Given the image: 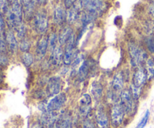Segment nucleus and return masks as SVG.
<instances>
[{"instance_id": "4468645a", "label": "nucleus", "mask_w": 154, "mask_h": 128, "mask_svg": "<svg viewBox=\"0 0 154 128\" xmlns=\"http://www.w3.org/2000/svg\"><path fill=\"white\" fill-rule=\"evenodd\" d=\"M55 128H72V118L67 112H63L59 114L56 121Z\"/></svg>"}, {"instance_id": "cd10ccee", "label": "nucleus", "mask_w": 154, "mask_h": 128, "mask_svg": "<svg viewBox=\"0 0 154 128\" xmlns=\"http://www.w3.org/2000/svg\"><path fill=\"white\" fill-rule=\"evenodd\" d=\"M19 48L22 52H27L29 49H30V43L26 39H22L19 44Z\"/></svg>"}, {"instance_id": "c756f323", "label": "nucleus", "mask_w": 154, "mask_h": 128, "mask_svg": "<svg viewBox=\"0 0 154 128\" xmlns=\"http://www.w3.org/2000/svg\"><path fill=\"white\" fill-rule=\"evenodd\" d=\"M17 33V37L20 38L21 40L24 38L26 34V26L23 23L21 24L19 27L16 29Z\"/></svg>"}, {"instance_id": "72a5a7b5", "label": "nucleus", "mask_w": 154, "mask_h": 128, "mask_svg": "<svg viewBox=\"0 0 154 128\" xmlns=\"http://www.w3.org/2000/svg\"><path fill=\"white\" fill-rule=\"evenodd\" d=\"M5 28V22L2 18V15L0 13V32H2Z\"/></svg>"}, {"instance_id": "b1692460", "label": "nucleus", "mask_w": 154, "mask_h": 128, "mask_svg": "<svg viewBox=\"0 0 154 128\" xmlns=\"http://www.w3.org/2000/svg\"><path fill=\"white\" fill-rule=\"evenodd\" d=\"M57 43H59V42L57 34L55 33H52L50 34L49 37H48V48L50 49V50H54L58 45Z\"/></svg>"}, {"instance_id": "f8f14e48", "label": "nucleus", "mask_w": 154, "mask_h": 128, "mask_svg": "<svg viewBox=\"0 0 154 128\" xmlns=\"http://www.w3.org/2000/svg\"><path fill=\"white\" fill-rule=\"evenodd\" d=\"M147 75L144 67H139L136 68L132 78V85L138 88H141L147 82Z\"/></svg>"}, {"instance_id": "20e7f679", "label": "nucleus", "mask_w": 154, "mask_h": 128, "mask_svg": "<svg viewBox=\"0 0 154 128\" xmlns=\"http://www.w3.org/2000/svg\"><path fill=\"white\" fill-rule=\"evenodd\" d=\"M119 102L124 109L126 114L132 115L136 110L135 100L132 97L129 89H123L120 94Z\"/></svg>"}, {"instance_id": "bb28decb", "label": "nucleus", "mask_w": 154, "mask_h": 128, "mask_svg": "<svg viewBox=\"0 0 154 128\" xmlns=\"http://www.w3.org/2000/svg\"><path fill=\"white\" fill-rule=\"evenodd\" d=\"M149 117H150V112H149V110H147L144 115L143 116V118H141V120L139 121L138 125H137L136 128H144L146 124H147V121H148Z\"/></svg>"}, {"instance_id": "a878e982", "label": "nucleus", "mask_w": 154, "mask_h": 128, "mask_svg": "<svg viewBox=\"0 0 154 128\" xmlns=\"http://www.w3.org/2000/svg\"><path fill=\"white\" fill-rule=\"evenodd\" d=\"M9 7V0H0V13L2 15L5 16Z\"/></svg>"}, {"instance_id": "4be33fe9", "label": "nucleus", "mask_w": 154, "mask_h": 128, "mask_svg": "<svg viewBox=\"0 0 154 128\" xmlns=\"http://www.w3.org/2000/svg\"><path fill=\"white\" fill-rule=\"evenodd\" d=\"M147 73V78L150 80L154 79V60L153 58H147L145 62V67H144Z\"/></svg>"}, {"instance_id": "5701e85b", "label": "nucleus", "mask_w": 154, "mask_h": 128, "mask_svg": "<svg viewBox=\"0 0 154 128\" xmlns=\"http://www.w3.org/2000/svg\"><path fill=\"white\" fill-rule=\"evenodd\" d=\"M21 60L26 67H29L34 62V57L30 52H24L21 56Z\"/></svg>"}, {"instance_id": "c9c22d12", "label": "nucleus", "mask_w": 154, "mask_h": 128, "mask_svg": "<svg viewBox=\"0 0 154 128\" xmlns=\"http://www.w3.org/2000/svg\"><path fill=\"white\" fill-rule=\"evenodd\" d=\"M8 63V58H6L4 55H1L0 56V64H3V65H5Z\"/></svg>"}, {"instance_id": "39448f33", "label": "nucleus", "mask_w": 154, "mask_h": 128, "mask_svg": "<svg viewBox=\"0 0 154 128\" xmlns=\"http://www.w3.org/2000/svg\"><path fill=\"white\" fill-rule=\"evenodd\" d=\"M85 12L97 17L103 12L105 4L102 0H80Z\"/></svg>"}, {"instance_id": "c85d7f7f", "label": "nucleus", "mask_w": 154, "mask_h": 128, "mask_svg": "<svg viewBox=\"0 0 154 128\" xmlns=\"http://www.w3.org/2000/svg\"><path fill=\"white\" fill-rule=\"evenodd\" d=\"M7 44H6L5 39L3 37L2 32H0V53L4 54L7 51Z\"/></svg>"}, {"instance_id": "a211bd4d", "label": "nucleus", "mask_w": 154, "mask_h": 128, "mask_svg": "<svg viewBox=\"0 0 154 128\" xmlns=\"http://www.w3.org/2000/svg\"><path fill=\"white\" fill-rule=\"evenodd\" d=\"M90 67H91V63L90 60H85L81 63V65L78 67V78L81 81L84 80L90 73Z\"/></svg>"}, {"instance_id": "6ab92c4d", "label": "nucleus", "mask_w": 154, "mask_h": 128, "mask_svg": "<svg viewBox=\"0 0 154 128\" xmlns=\"http://www.w3.org/2000/svg\"><path fill=\"white\" fill-rule=\"evenodd\" d=\"M91 94L92 97L94 98L97 103L101 100L103 94V86L99 82H94L92 84L91 86Z\"/></svg>"}, {"instance_id": "9d476101", "label": "nucleus", "mask_w": 154, "mask_h": 128, "mask_svg": "<svg viewBox=\"0 0 154 128\" xmlns=\"http://www.w3.org/2000/svg\"><path fill=\"white\" fill-rule=\"evenodd\" d=\"M75 54V35L73 34L66 44V49L63 55V63L65 65L69 66L72 64Z\"/></svg>"}, {"instance_id": "393cba45", "label": "nucleus", "mask_w": 154, "mask_h": 128, "mask_svg": "<svg viewBox=\"0 0 154 128\" xmlns=\"http://www.w3.org/2000/svg\"><path fill=\"white\" fill-rule=\"evenodd\" d=\"M129 90H130V92L131 94H132V97L134 98V100H135V101H137V100L139 99L140 96H141V88H138V87H135L134 86V85H131Z\"/></svg>"}, {"instance_id": "6e6552de", "label": "nucleus", "mask_w": 154, "mask_h": 128, "mask_svg": "<svg viewBox=\"0 0 154 128\" xmlns=\"http://www.w3.org/2000/svg\"><path fill=\"white\" fill-rule=\"evenodd\" d=\"M92 97L89 94H84L79 100L78 109L80 115L84 118L88 117L92 109Z\"/></svg>"}, {"instance_id": "f257e3e1", "label": "nucleus", "mask_w": 154, "mask_h": 128, "mask_svg": "<svg viewBox=\"0 0 154 128\" xmlns=\"http://www.w3.org/2000/svg\"><path fill=\"white\" fill-rule=\"evenodd\" d=\"M6 20L9 26L16 30L21 24L23 19V4L22 1L12 2L5 14Z\"/></svg>"}, {"instance_id": "1a4fd4ad", "label": "nucleus", "mask_w": 154, "mask_h": 128, "mask_svg": "<svg viewBox=\"0 0 154 128\" xmlns=\"http://www.w3.org/2000/svg\"><path fill=\"white\" fill-rule=\"evenodd\" d=\"M95 118L97 128H109L110 118L102 106H99L96 109Z\"/></svg>"}, {"instance_id": "7c9ffc66", "label": "nucleus", "mask_w": 154, "mask_h": 128, "mask_svg": "<svg viewBox=\"0 0 154 128\" xmlns=\"http://www.w3.org/2000/svg\"><path fill=\"white\" fill-rule=\"evenodd\" d=\"M82 128H97V127H96V124L92 120L86 118L83 123Z\"/></svg>"}, {"instance_id": "9b49d317", "label": "nucleus", "mask_w": 154, "mask_h": 128, "mask_svg": "<svg viewBox=\"0 0 154 128\" xmlns=\"http://www.w3.org/2000/svg\"><path fill=\"white\" fill-rule=\"evenodd\" d=\"M33 26L39 34L45 33L48 27V19L46 15L43 13H37L33 19Z\"/></svg>"}, {"instance_id": "412c9836", "label": "nucleus", "mask_w": 154, "mask_h": 128, "mask_svg": "<svg viewBox=\"0 0 154 128\" xmlns=\"http://www.w3.org/2000/svg\"><path fill=\"white\" fill-rule=\"evenodd\" d=\"M54 18L56 23L59 24V25L63 23L66 19V11L61 6H57L54 10Z\"/></svg>"}, {"instance_id": "ddd939ff", "label": "nucleus", "mask_w": 154, "mask_h": 128, "mask_svg": "<svg viewBox=\"0 0 154 128\" xmlns=\"http://www.w3.org/2000/svg\"><path fill=\"white\" fill-rule=\"evenodd\" d=\"M124 75L122 71H119L114 75V78L112 79L111 85V90L115 94L120 95V92L123 90L124 86Z\"/></svg>"}, {"instance_id": "f3484780", "label": "nucleus", "mask_w": 154, "mask_h": 128, "mask_svg": "<svg viewBox=\"0 0 154 128\" xmlns=\"http://www.w3.org/2000/svg\"><path fill=\"white\" fill-rule=\"evenodd\" d=\"M48 48V38L43 37L40 38L36 46V58L41 60L45 56Z\"/></svg>"}, {"instance_id": "aec40b11", "label": "nucleus", "mask_w": 154, "mask_h": 128, "mask_svg": "<svg viewBox=\"0 0 154 128\" xmlns=\"http://www.w3.org/2000/svg\"><path fill=\"white\" fill-rule=\"evenodd\" d=\"M73 31L72 29L69 27L64 28L63 31H61V33L60 34L58 37V42L60 46H63V45H66V43L69 40V39L72 37V36L73 35Z\"/></svg>"}, {"instance_id": "f704fd0d", "label": "nucleus", "mask_w": 154, "mask_h": 128, "mask_svg": "<svg viewBox=\"0 0 154 128\" xmlns=\"http://www.w3.org/2000/svg\"><path fill=\"white\" fill-rule=\"evenodd\" d=\"M30 128H45V127H44V126L42 125V123L36 121V122H34L33 124H32Z\"/></svg>"}, {"instance_id": "0eeeda50", "label": "nucleus", "mask_w": 154, "mask_h": 128, "mask_svg": "<svg viewBox=\"0 0 154 128\" xmlns=\"http://www.w3.org/2000/svg\"><path fill=\"white\" fill-rule=\"evenodd\" d=\"M62 88V79L60 76H54L50 78L46 87V93L48 97H54L60 94Z\"/></svg>"}, {"instance_id": "423d86ee", "label": "nucleus", "mask_w": 154, "mask_h": 128, "mask_svg": "<svg viewBox=\"0 0 154 128\" xmlns=\"http://www.w3.org/2000/svg\"><path fill=\"white\" fill-rule=\"evenodd\" d=\"M125 115L126 112L120 102L114 103L110 112V121L111 124L115 127H120L123 122Z\"/></svg>"}, {"instance_id": "2eb2a0df", "label": "nucleus", "mask_w": 154, "mask_h": 128, "mask_svg": "<svg viewBox=\"0 0 154 128\" xmlns=\"http://www.w3.org/2000/svg\"><path fill=\"white\" fill-rule=\"evenodd\" d=\"M63 55L64 52L62 49V46L58 44L54 50L51 51V55L49 59L51 65L53 67H58L62 61H63Z\"/></svg>"}, {"instance_id": "473e14b6", "label": "nucleus", "mask_w": 154, "mask_h": 128, "mask_svg": "<svg viewBox=\"0 0 154 128\" xmlns=\"http://www.w3.org/2000/svg\"><path fill=\"white\" fill-rule=\"evenodd\" d=\"M63 3H64L65 7H66L67 9H69L73 5L75 0H63Z\"/></svg>"}, {"instance_id": "7ed1b4c3", "label": "nucleus", "mask_w": 154, "mask_h": 128, "mask_svg": "<svg viewBox=\"0 0 154 128\" xmlns=\"http://www.w3.org/2000/svg\"><path fill=\"white\" fill-rule=\"evenodd\" d=\"M129 53L130 55L131 65L135 68L141 67V64L143 63L145 64L147 60V52L133 43L129 44Z\"/></svg>"}, {"instance_id": "dca6fc26", "label": "nucleus", "mask_w": 154, "mask_h": 128, "mask_svg": "<svg viewBox=\"0 0 154 128\" xmlns=\"http://www.w3.org/2000/svg\"><path fill=\"white\" fill-rule=\"evenodd\" d=\"M5 39L6 44L8 48L11 52H16L19 47V44L17 43L14 34L11 30H8L5 34Z\"/></svg>"}, {"instance_id": "e433bc0d", "label": "nucleus", "mask_w": 154, "mask_h": 128, "mask_svg": "<svg viewBox=\"0 0 154 128\" xmlns=\"http://www.w3.org/2000/svg\"><path fill=\"white\" fill-rule=\"evenodd\" d=\"M149 11H150V14L152 15V16L154 17V2L150 4V7H149Z\"/></svg>"}, {"instance_id": "f03ea898", "label": "nucleus", "mask_w": 154, "mask_h": 128, "mask_svg": "<svg viewBox=\"0 0 154 128\" xmlns=\"http://www.w3.org/2000/svg\"><path fill=\"white\" fill-rule=\"evenodd\" d=\"M67 97L65 93L60 92V94L54 96L49 101L42 102L39 106V109L42 112H58L66 104Z\"/></svg>"}, {"instance_id": "2f4dec72", "label": "nucleus", "mask_w": 154, "mask_h": 128, "mask_svg": "<svg viewBox=\"0 0 154 128\" xmlns=\"http://www.w3.org/2000/svg\"><path fill=\"white\" fill-rule=\"evenodd\" d=\"M147 46L151 52H154V39L153 37H150L147 40Z\"/></svg>"}]
</instances>
